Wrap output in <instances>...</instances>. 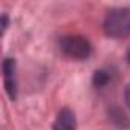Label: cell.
<instances>
[{
  "label": "cell",
  "instance_id": "cell-1",
  "mask_svg": "<svg viewBox=\"0 0 130 130\" xmlns=\"http://www.w3.org/2000/svg\"><path fill=\"white\" fill-rule=\"evenodd\" d=\"M104 32L110 38H125L130 35V8H115L104 19Z\"/></svg>",
  "mask_w": 130,
  "mask_h": 130
},
{
  "label": "cell",
  "instance_id": "cell-2",
  "mask_svg": "<svg viewBox=\"0 0 130 130\" xmlns=\"http://www.w3.org/2000/svg\"><path fill=\"white\" fill-rule=\"evenodd\" d=\"M58 46L64 55L72 60H87L92 54V44L83 35H63Z\"/></svg>",
  "mask_w": 130,
  "mask_h": 130
},
{
  "label": "cell",
  "instance_id": "cell-3",
  "mask_svg": "<svg viewBox=\"0 0 130 130\" xmlns=\"http://www.w3.org/2000/svg\"><path fill=\"white\" fill-rule=\"evenodd\" d=\"M3 81L5 89L11 100L17 96V80H15V61L12 58H6L3 61Z\"/></svg>",
  "mask_w": 130,
  "mask_h": 130
},
{
  "label": "cell",
  "instance_id": "cell-4",
  "mask_svg": "<svg viewBox=\"0 0 130 130\" xmlns=\"http://www.w3.org/2000/svg\"><path fill=\"white\" fill-rule=\"evenodd\" d=\"M77 128V118L71 109H61L54 121L52 130H75Z\"/></svg>",
  "mask_w": 130,
  "mask_h": 130
},
{
  "label": "cell",
  "instance_id": "cell-5",
  "mask_svg": "<svg viewBox=\"0 0 130 130\" xmlns=\"http://www.w3.org/2000/svg\"><path fill=\"white\" fill-rule=\"evenodd\" d=\"M110 119H112V122L115 124V125H118V127H127L128 125V118L125 116V113L121 110V109H110Z\"/></svg>",
  "mask_w": 130,
  "mask_h": 130
},
{
  "label": "cell",
  "instance_id": "cell-6",
  "mask_svg": "<svg viewBox=\"0 0 130 130\" xmlns=\"http://www.w3.org/2000/svg\"><path fill=\"white\" fill-rule=\"evenodd\" d=\"M92 81H93V86H95V87H104V86H107L109 81H110V74H109L107 71H104V69H100V71H96V72L93 74Z\"/></svg>",
  "mask_w": 130,
  "mask_h": 130
},
{
  "label": "cell",
  "instance_id": "cell-7",
  "mask_svg": "<svg viewBox=\"0 0 130 130\" xmlns=\"http://www.w3.org/2000/svg\"><path fill=\"white\" fill-rule=\"evenodd\" d=\"M124 100H125V104L128 106V109H130V84L125 87V90H124Z\"/></svg>",
  "mask_w": 130,
  "mask_h": 130
},
{
  "label": "cell",
  "instance_id": "cell-8",
  "mask_svg": "<svg viewBox=\"0 0 130 130\" xmlns=\"http://www.w3.org/2000/svg\"><path fill=\"white\" fill-rule=\"evenodd\" d=\"M6 26H8V17H6V15H3V17H2V29L5 31V29H6Z\"/></svg>",
  "mask_w": 130,
  "mask_h": 130
},
{
  "label": "cell",
  "instance_id": "cell-9",
  "mask_svg": "<svg viewBox=\"0 0 130 130\" xmlns=\"http://www.w3.org/2000/svg\"><path fill=\"white\" fill-rule=\"evenodd\" d=\"M127 61L130 63V49H128V52H127Z\"/></svg>",
  "mask_w": 130,
  "mask_h": 130
}]
</instances>
